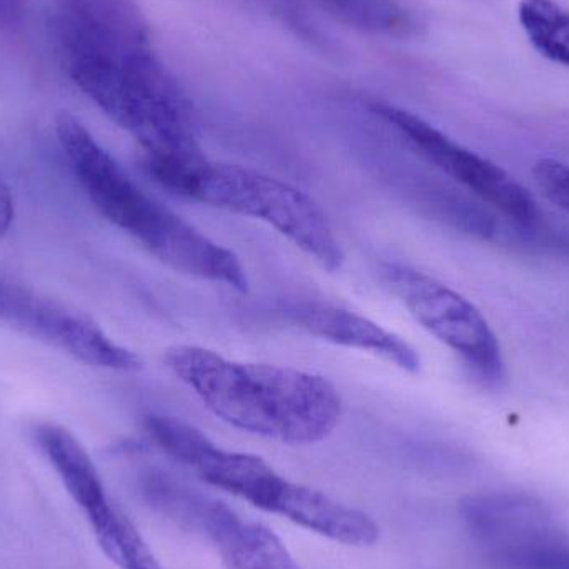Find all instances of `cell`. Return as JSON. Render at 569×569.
I'll use <instances>...</instances> for the list:
<instances>
[{"label": "cell", "instance_id": "obj_1", "mask_svg": "<svg viewBox=\"0 0 569 569\" xmlns=\"http://www.w3.org/2000/svg\"><path fill=\"white\" fill-rule=\"evenodd\" d=\"M167 367L230 427L288 445L325 440L340 423V393L321 375L243 363L196 345H177Z\"/></svg>", "mask_w": 569, "mask_h": 569}, {"label": "cell", "instance_id": "obj_2", "mask_svg": "<svg viewBox=\"0 0 569 569\" xmlns=\"http://www.w3.org/2000/svg\"><path fill=\"white\" fill-rule=\"evenodd\" d=\"M57 137L93 207L150 256L183 276L249 290L239 257L147 196L76 117L57 119Z\"/></svg>", "mask_w": 569, "mask_h": 569}, {"label": "cell", "instance_id": "obj_3", "mask_svg": "<svg viewBox=\"0 0 569 569\" xmlns=\"http://www.w3.org/2000/svg\"><path fill=\"white\" fill-rule=\"evenodd\" d=\"M142 166L156 182L186 199L269 223L328 272L343 266V250L323 210L283 180L207 157Z\"/></svg>", "mask_w": 569, "mask_h": 569}, {"label": "cell", "instance_id": "obj_4", "mask_svg": "<svg viewBox=\"0 0 569 569\" xmlns=\"http://www.w3.org/2000/svg\"><path fill=\"white\" fill-rule=\"evenodd\" d=\"M368 109L421 159L460 183L495 212L528 229L548 226L533 196L497 163L471 152L420 116L395 103L370 100Z\"/></svg>", "mask_w": 569, "mask_h": 569}, {"label": "cell", "instance_id": "obj_5", "mask_svg": "<svg viewBox=\"0 0 569 569\" xmlns=\"http://www.w3.org/2000/svg\"><path fill=\"white\" fill-rule=\"evenodd\" d=\"M380 276L411 317L453 350L475 377L490 387L503 381L497 335L473 303L433 277L401 263H385Z\"/></svg>", "mask_w": 569, "mask_h": 569}, {"label": "cell", "instance_id": "obj_6", "mask_svg": "<svg viewBox=\"0 0 569 569\" xmlns=\"http://www.w3.org/2000/svg\"><path fill=\"white\" fill-rule=\"evenodd\" d=\"M146 430L160 450L186 465L217 490L249 501L260 510L284 518L298 485L256 455L217 447L202 431L172 417L149 415Z\"/></svg>", "mask_w": 569, "mask_h": 569}, {"label": "cell", "instance_id": "obj_7", "mask_svg": "<svg viewBox=\"0 0 569 569\" xmlns=\"http://www.w3.org/2000/svg\"><path fill=\"white\" fill-rule=\"evenodd\" d=\"M0 323L46 341L90 367L116 371L142 370V360L132 350L113 341L89 318L2 277Z\"/></svg>", "mask_w": 569, "mask_h": 569}, {"label": "cell", "instance_id": "obj_8", "mask_svg": "<svg viewBox=\"0 0 569 569\" xmlns=\"http://www.w3.org/2000/svg\"><path fill=\"white\" fill-rule=\"evenodd\" d=\"M295 36L320 49H331V39L321 29L320 17L368 36L410 39L420 33L413 10L400 0H257Z\"/></svg>", "mask_w": 569, "mask_h": 569}, {"label": "cell", "instance_id": "obj_9", "mask_svg": "<svg viewBox=\"0 0 569 569\" xmlns=\"http://www.w3.org/2000/svg\"><path fill=\"white\" fill-rule=\"evenodd\" d=\"M295 327L340 347L367 351L408 373L420 371L418 351L407 340L363 315L327 301H295L284 308Z\"/></svg>", "mask_w": 569, "mask_h": 569}, {"label": "cell", "instance_id": "obj_10", "mask_svg": "<svg viewBox=\"0 0 569 569\" xmlns=\"http://www.w3.org/2000/svg\"><path fill=\"white\" fill-rule=\"evenodd\" d=\"M229 569H301L283 541L259 521L247 520L233 508L209 498L197 525Z\"/></svg>", "mask_w": 569, "mask_h": 569}, {"label": "cell", "instance_id": "obj_11", "mask_svg": "<svg viewBox=\"0 0 569 569\" xmlns=\"http://www.w3.org/2000/svg\"><path fill=\"white\" fill-rule=\"evenodd\" d=\"M468 531L487 553L517 547L555 530L547 508L521 493H477L460 505Z\"/></svg>", "mask_w": 569, "mask_h": 569}, {"label": "cell", "instance_id": "obj_12", "mask_svg": "<svg viewBox=\"0 0 569 569\" xmlns=\"http://www.w3.org/2000/svg\"><path fill=\"white\" fill-rule=\"evenodd\" d=\"M57 32L116 50L153 49L136 0H56Z\"/></svg>", "mask_w": 569, "mask_h": 569}, {"label": "cell", "instance_id": "obj_13", "mask_svg": "<svg viewBox=\"0 0 569 569\" xmlns=\"http://www.w3.org/2000/svg\"><path fill=\"white\" fill-rule=\"evenodd\" d=\"M33 438L92 530L109 521L117 505L107 495L102 478L82 443L67 428L56 423L39 425Z\"/></svg>", "mask_w": 569, "mask_h": 569}, {"label": "cell", "instance_id": "obj_14", "mask_svg": "<svg viewBox=\"0 0 569 569\" xmlns=\"http://www.w3.org/2000/svg\"><path fill=\"white\" fill-rule=\"evenodd\" d=\"M518 19L531 46L551 62L569 67V10L555 0H521Z\"/></svg>", "mask_w": 569, "mask_h": 569}, {"label": "cell", "instance_id": "obj_15", "mask_svg": "<svg viewBox=\"0 0 569 569\" xmlns=\"http://www.w3.org/2000/svg\"><path fill=\"white\" fill-rule=\"evenodd\" d=\"M488 557L500 569H569V545L560 540L557 530Z\"/></svg>", "mask_w": 569, "mask_h": 569}, {"label": "cell", "instance_id": "obj_16", "mask_svg": "<svg viewBox=\"0 0 569 569\" xmlns=\"http://www.w3.org/2000/svg\"><path fill=\"white\" fill-rule=\"evenodd\" d=\"M535 183L548 202L569 213V166L555 159H541L533 167Z\"/></svg>", "mask_w": 569, "mask_h": 569}, {"label": "cell", "instance_id": "obj_17", "mask_svg": "<svg viewBox=\"0 0 569 569\" xmlns=\"http://www.w3.org/2000/svg\"><path fill=\"white\" fill-rule=\"evenodd\" d=\"M13 222V197L9 187L0 179V237L9 232Z\"/></svg>", "mask_w": 569, "mask_h": 569}, {"label": "cell", "instance_id": "obj_18", "mask_svg": "<svg viewBox=\"0 0 569 569\" xmlns=\"http://www.w3.org/2000/svg\"><path fill=\"white\" fill-rule=\"evenodd\" d=\"M22 13V0H0V27L12 26Z\"/></svg>", "mask_w": 569, "mask_h": 569}]
</instances>
